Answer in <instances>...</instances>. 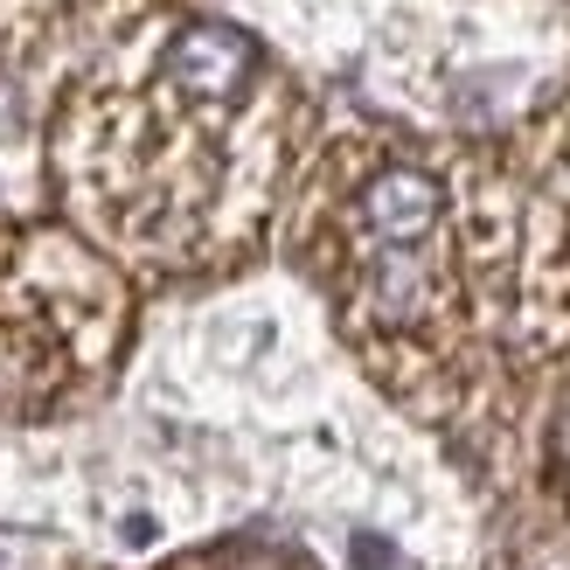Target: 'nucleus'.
Wrapping results in <instances>:
<instances>
[{
  "mask_svg": "<svg viewBox=\"0 0 570 570\" xmlns=\"http://www.w3.org/2000/svg\"><path fill=\"white\" fill-rule=\"evenodd\" d=\"M42 175L63 230L132 285L258 258L306 167V98L244 28L175 0H77Z\"/></svg>",
  "mask_w": 570,
  "mask_h": 570,
  "instance_id": "1",
  "label": "nucleus"
},
{
  "mask_svg": "<svg viewBox=\"0 0 570 570\" xmlns=\"http://www.w3.org/2000/svg\"><path fill=\"white\" fill-rule=\"evenodd\" d=\"M132 278L63 223H0V424H49L119 376Z\"/></svg>",
  "mask_w": 570,
  "mask_h": 570,
  "instance_id": "2",
  "label": "nucleus"
},
{
  "mask_svg": "<svg viewBox=\"0 0 570 570\" xmlns=\"http://www.w3.org/2000/svg\"><path fill=\"white\" fill-rule=\"evenodd\" d=\"M508 160H515L535 188H550V195H563V203H570V83L522 126V147L508 154Z\"/></svg>",
  "mask_w": 570,
  "mask_h": 570,
  "instance_id": "3",
  "label": "nucleus"
},
{
  "mask_svg": "<svg viewBox=\"0 0 570 570\" xmlns=\"http://www.w3.org/2000/svg\"><path fill=\"white\" fill-rule=\"evenodd\" d=\"M167 570H299V563H293V557H278V550H258V543H230V550L181 557V563H167Z\"/></svg>",
  "mask_w": 570,
  "mask_h": 570,
  "instance_id": "4",
  "label": "nucleus"
}]
</instances>
